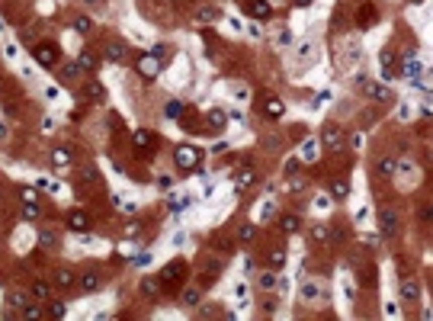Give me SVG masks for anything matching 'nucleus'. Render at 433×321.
Here are the masks:
<instances>
[{"label": "nucleus", "mask_w": 433, "mask_h": 321, "mask_svg": "<svg viewBox=\"0 0 433 321\" xmlns=\"http://www.w3.org/2000/svg\"><path fill=\"white\" fill-rule=\"evenodd\" d=\"M318 142H321V148H331V151H343V148H346V135H343V129L337 125V122L321 125V135H318Z\"/></svg>", "instance_id": "1"}, {"label": "nucleus", "mask_w": 433, "mask_h": 321, "mask_svg": "<svg viewBox=\"0 0 433 321\" xmlns=\"http://www.w3.org/2000/svg\"><path fill=\"white\" fill-rule=\"evenodd\" d=\"M379 231H382V238H398V231H401V219H398V209H392V206L379 209Z\"/></svg>", "instance_id": "2"}, {"label": "nucleus", "mask_w": 433, "mask_h": 321, "mask_svg": "<svg viewBox=\"0 0 433 321\" xmlns=\"http://www.w3.org/2000/svg\"><path fill=\"white\" fill-rule=\"evenodd\" d=\"M173 161H177L180 170H196L199 161H202V151L193 148V145H180V148L173 151Z\"/></svg>", "instance_id": "3"}, {"label": "nucleus", "mask_w": 433, "mask_h": 321, "mask_svg": "<svg viewBox=\"0 0 433 321\" xmlns=\"http://www.w3.org/2000/svg\"><path fill=\"white\" fill-rule=\"evenodd\" d=\"M398 299H401L404 305H414V302L420 299V283L414 280V276H404V280L398 283Z\"/></svg>", "instance_id": "4"}, {"label": "nucleus", "mask_w": 433, "mask_h": 321, "mask_svg": "<svg viewBox=\"0 0 433 321\" xmlns=\"http://www.w3.org/2000/svg\"><path fill=\"white\" fill-rule=\"evenodd\" d=\"M183 273H186V264H183V260H170V264L164 267L158 276H161V283L170 289V286H177L180 280H183Z\"/></svg>", "instance_id": "5"}, {"label": "nucleus", "mask_w": 433, "mask_h": 321, "mask_svg": "<svg viewBox=\"0 0 433 321\" xmlns=\"http://www.w3.org/2000/svg\"><path fill=\"white\" fill-rule=\"evenodd\" d=\"M135 71H138V77H145V81H154V77L161 74V58H154V55H145V58H138Z\"/></svg>", "instance_id": "6"}, {"label": "nucleus", "mask_w": 433, "mask_h": 321, "mask_svg": "<svg viewBox=\"0 0 433 321\" xmlns=\"http://www.w3.org/2000/svg\"><path fill=\"white\" fill-rule=\"evenodd\" d=\"M32 58H36L42 68H55L58 65V48L55 45H36L32 48Z\"/></svg>", "instance_id": "7"}, {"label": "nucleus", "mask_w": 433, "mask_h": 321, "mask_svg": "<svg viewBox=\"0 0 433 321\" xmlns=\"http://www.w3.org/2000/svg\"><path fill=\"white\" fill-rule=\"evenodd\" d=\"M359 87H363V93H366L369 100H376V103H388V100H392V93H388V87L376 84V81H363Z\"/></svg>", "instance_id": "8"}, {"label": "nucleus", "mask_w": 433, "mask_h": 321, "mask_svg": "<svg viewBox=\"0 0 433 321\" xmlns=\"http://www.w3.org/2000/svg\"><path fill=\"white\" fill-rule=\"evenodd\" d=\"M141 10L148 13L154 23H167V4H164V0H141Z\"/></svg>", "instance_id": "9"}, {"label": "nucleus", "mask_w": 433, "mask_h": 321, "mask_svg": "<svg viewBox=\"0 0 433 321\" xmlns=\"http://www.w3.org/2000/svg\"><path fill=\"white\" fill-rule=\"evenodd\" d=\"M161 289H164L161 276H141V283H138V292H141V296H148V299H158Z\"/></svg>", "instance_id": "10"}, {"label": "nucleus", "mask_w": 433, "mask_h": 321, "mask_svg": "<svg viewBox=\"0 0 433 321\" xmlns=\"http://www.w3.org/2000/svg\"><path fill=\"white\" fill-rule=\"evenodd\" d=\"M199 302H202V289H199V286H186V289L180 292V305L183 308H199Z\"/></svg>", "instance_id": "11"}, {"label": "nucleus", "mask_w": 433, "mask_h": 321, "mask_svg": "<svg viewBox=\"0 0 433 321\" xmlns=\"http://www.w3.org/2000/svg\"><path fill=\"white\" fill-rule=\"evenodd\" d=\"M247 10H250L254 20H270V16H273L270 0H247Z\"/></svg>", "instance_id": "12"}, {"label": "nucleus", "mask_w": 433, "mask_h": 321, "mask_svg": "<svg viewBox=\"0 0 433 321\" xmlns=\"http://www.w3.org/2000/svg\"><path fill=\"white\" fill-rule=\"evenodd\" d=\"M67 228H71V231H81V235H84V231L90 228V215H87V212H81V209L67 212Z\"/></svg>", "instance_id": "13"}, {"label": "nucleus", "mask_w": 433, "mask_h": 321, "mask_svg": "<svg viewBox=\"0 0 433 321\" xmlns=\"http://www.w3.org/2000/svg\"><path fill=\"white\" fill-rule=\"evenodd\" d=\"M196 20H199V23H219V20H222V7L202 4V7L196 10Z\"/></svg>", "instance_id": "14"}, {"label": "nucleus", "mask_w": 433, "mask_h": 321, "mask_svg": "<svg viewBox=\"0 0 433 321\" xmlns=\"http://www.w3.org/2000/svg\"><path fill=\"white\" fill-rule=\"evenodd\" d=\"M276 286H279V276H276V270H263V273H257V289H260V292H273Z\"/></svg>", "instance_id": "15"}, {"label": "nucleus", "mask_w": 433, "mask_h": 321, "mask_svg": "<svg viewBox=\"0 0 433 321\" xmlns=\"http://www.w3.org/2000/svg\"><path fill=\"white\" fill-rule=\"evenodd\" d=\"M279 231H282V235H296V231H302V219H299V215H292V212L279 215Z\"/></svg>", "instance_id": "16"}, {"label": "nucleus", "mask_w": 433, "mask_h": 321, "mask_svg": "<svg viewBox=\"0 0 433 321\" xmlns=\"http://www.w3.org/2000/svg\"><path fill=\"white\" fill-rule=\"evenodd\" d=\"M58 81H64V84H74L77 81V74H81V65H77V61H64L61 68H58Z\"/></svg>", "instance_id": "17"}, {"label": "nucleus", "mask_w": 433, "mask_h": 321, "mask_svg": "<svg viewBox=\"0 0 433 321\" xmlns=\"http://www.w3.org/2000/svg\"><path fill=\"white\" fill-rule=\"evenodd\" d=\"M29 296H32V299H39V302H48V299H51V283H48V280H42V276H39V280L32 283Z\"/></svg>", "instance_id": "18"}, {"label": "nucleus", "mask_w": 433, "mask_h": 321, "mask_svg": "<svg viewBox=\"0 0 433 321\" xmlns=\"http://www.w3.org/2000/svg\"><path fill=\"white\" fill-rule=\"evenodd\" d=\"M263 112H266L270 119H282L285 106H282V100H279V97H273V93H270V97L263 100Z\"/></svg>", "instance_id": "19"}, {"label": "nucleus", "mask_w": 433, "mask_h": 321, "mask_svg": "<svg viewBox=\"0 0 433 321\" xmlns=\"http://www.w3.org/2000/svg\"><path fill=\"white\" fill-rule=\"evenodd\" d=\"M103 55H106L109 61H125V58H128V48L122 45V42H109V45L103 48Z\"/></svg>", "instance_id": "20"}, {"label": "nucleus", "mask_w": 433, "mask_h": 321, "mask_svg": "<svg viewBox=\"0 0 433 321\" xmlns=\"http://www.w3.org/2000/svg\"><path fill=\"white\" fill-rule=\"evenodd\" d=\"M376 173H379L382 180L395 177V173H398V161H395V158H379V164H376Z\"/></svg>", "instance_id": "21"}, {"label": "nucleus", "mask_w": 433, "mask_h": 321, "mask_svg": "<svg viewBox=\"0 0 433 321\" xmlns=\"http://www.w3.org/2000/svg\"><path fill=\"white\" fill-rule=\"evenodd\" d=\"M308 238L315 241V244H327V241H331V225H311Z\"/></svg>", "instance_id": "22"}, {"label": "nucleus", "mask_w": 433, "mask_h": 321, "mask_svg": "<svg viewBox=\"0 0 433 321\" xmlns=\"http://www.w3.org/2000/svg\"><path fill=\"white\" fill-rule=\"evenodd\" d=\"M39 244L45 247V250H55V247H58V235L48 228V225H39Z\"/></svg>", "instance_id": "23"}, {"label": "nucleus", "mask_w": 433, "mask_h": 321, "mask_svg": "<svg viewBox=\"0 0 433 321\" xmlns=\"http://www.w3.org/2000/svg\"><path fill=\"white\" fill-rule=\"evenodd\" d=\"M376 7H372V4H363L359 7V29H369V26H376Z\"/></svg>", "instance_id": "24"}, {"label": "nucleus", "mask_w": 433, "mask_h": 321, "mask_svg": "<svg viewBox=\"0 0 433 321\" xmlns=\"http://www.w3.org/2000/svg\"><path fill=\"white\" fill-rule=\"evenodd\" d=\"M331 196H334V203H340V199H346V196H350V180L337 177L334 183H331Z\"/></svg>", "instance_id": "25"}, {"label": "nucleus", "mask_w": 433, "mask_h": 321, "mask_svg": "<svg viewBox=\"0 0 433 321\" xmlns=\"http://www.w3.org/2000/svg\"><path fill=\"white\" fill-rule=\"evenodd\" d=\"M7 302H10V308H13V311H23L26 305H29V292L10 289V296H7Z\"/></svg>", "instance_id": "26"}, {"label": "nucleus", "mask_w": 433, "mask_h": 321, "mask_svg": "<svg viewBox=\"0 0 433 321\" xmlns=\"http://www.w3.org/2000/svg\"><path fill=\"white\" fill-rule=\"evenodd\" d=\"M71 161H74V151L71 148H55V151H51V164H55V167H67Z\"/></svg>", "instance_id": "27"}, {"label": "nucleus", "mask_w": 433, "mask_h": 321, "mask_svg": "<svg viewBox=\"0 0 433 321\" xmlns=\"http://www.w3.org/2000/svg\"><path fill=\"white\" fill-rule=\"evenodd\" d=\"M77 283H81V289H84V292H97L100 286H103L100 273H84V276H81V280H77Z\"/></svg>", "instance_id": "28"}, {"label": "nucleus", "mask_w": 433, "mask_h": 321, "mask_svg": "<svg viewBox=\"0 0 433 321\" xmlns=\"http://www.w3.org/2000/svg\"><path fill=\"white\" fill-rule=\"evenodd\" d=\"M318 154H321V142H318V138H308V142L302 145V158H305V161H318Z\"/></svg>", "instance_id": "29"}, {"label": "nucleus", "mask_w": 433, "mask_h": 321, "mask_svg": "<svg viewBox=\"0 0 433 321\" xmlns=\"http://www.w3.org/2000/svg\"><path fill=\"white\" fill-rule=\"evenodd\" d=\"M205 119H209V129H212V132H225V125H228V122H225L228 116H225L222 109H212V112H209Z\"/></svg>", "instance_id": "30"}, {"label": "nucleus", "mask_w": 433, "mask_h": 321, "mask_svg": "<svg viewBox=\"0 0 433 321\" xmlns=\"http://www.w3.org/2000/svg\"><path fill=\"white\" fill-rule=\"evenodd\" d=\"M23 219L26 222H39L42 219V206L39 203H23Z\"/></svg>", "instance_id": "31"}, {"label": "nucleus", "mask_w": 433, "mask_h": 321, "mask_svg": "<svg viewBox=\"0 0 433 321\" xmlns=\"http://www.w3.org/2000/svg\"><path fill=\"white\" fill-rule=\"evenodd\" d=\"M282 264H285V250H282V247H273L270 254H266V267H273V270H279Z\"/></svg>", "instance_id": "32"}, {"label": "nucleus", "mask_w": 433, "mask_h": 321, "mask_svg": "<svg viewBox=\"0 0 433 321\" xmlns=\"http://www.w3.org/2000/svg\"><path fill=\"white\" fill-rule=\"evenodd\" d=\"M132 142L138 145V148H151V145H154V135L148 132V129H138V132L132 135Z\"/></svg>", "instance_id": "33"}, {"label": "nucleus", "mask_w": 433, "mask_h": 321, "mask_svg": "<svg viewBox=\"0 0 433 321\" xmlns=\"http://www.w3.org/2000/svg\"><path fill=\"white\" fill-rule=\"evenodd\" d=\"M302 299H305V302H318V299H321V286H318V283H305V286H302Z\"/></svg>", "instance_id": "34"}, {"label": "nucleus", "mask_w": 433, "mask_h": 321, "mask_svg": "<svg viewBox=\"0 0 433 321\" xmlns=\"http://www.w3.org/2000/svg\"><path fill=\"white\" fill-rule=\"evenodd\" d=\"M55 283L61 286V289H71V286L77 283V276H74L71 270H58V273H55Z\"/></svg>", "instance_id": "35"}, {"label": "nucleus", "mask_w": 433, "mask_h": 321, "mask_svg": "<svg viewBox=\"0 0 433 321\" xmlns=\"http://www.w3.org/2000/svg\"><path fill=\"white\" fill-rule=\"evenodd\" d=\"M77 65H81V71H97V55H90V51H81Z\"/></svg>", "instance_id": "36"}, {"label": "nucleus", "mask_w": 433, "mask_h": 321, "mask_svg": "<svg viewBox=\"0 0 433 321\" xmlns=\"http://www.w3.org/2000/svg\"><path fill=\"white\" fill-rule=\"evenodd\" d=\"M199 315H202V318H215V315H222V305H219V302H209V305L199 302Z\"/></svg>", "instance_id": "37"}, {"label": "nucleus", "mask_w": 433, "mask_h": 321, "mask_svg": "<svg viewBox=\"0 0 433 321\" xmlns=\"http://www.w3.org/2000/svg\"><path fill=\"white\" fill-rule=\"evenodd\" d=\"M254 235H257V228H254L250 222H241V225H238V238H241V241H254Z\"/></svg>", "instance_id": "38"}, {"label": "nucleus", "mask_w": 433, "mask_h": 321, "mask_svg": "<svg viewBox=\"0 0 433 321\" xmlns=\"http://www.w3.org/2000/svg\"><path fill=\"white\" fill-rule=\"evenodd\" d=\"M254 180H257V177H254V170H241L238 177H235V183H238V189H247L250 183H254Z\"/></svg>", "instance_id": "39"}, {"label": "nucleus", "mask_w": 433, "mask_h": 321, "mask_svg": "<svg viewBox=\"0 0 433 321\" xmlns=\"http://www.w3.org/2000/svg\"><path fill=\"white\" fill-rule=\"evenodd\" d=\"M87 97H90V100H103V87L97 81H90V84H87Z\"/></svg>", "instance_id": "40"}, {"label": "nucleus", "mask_w": 433, "mask_h": 321, "mask_svg": "<svg viewBox=\"0 0 433 321\" xmlns=\"http://www.w3.org/2000/svg\"><path fill=\"white\" fill-rule=\"evenodd\" d=\"M20 315H23V318H29V321H32V318H42V308H39V305H26V308L20 311Z\"/></svg>", "instance_id": "41"}, {"label": "nucleus", "mask_w": 433, "mask_h": 321, "mask_svg": "<svg viewBox=\"0 0 433 321\" xmlns=\"http://www.w3.org/2000/svg\"><path fill=\"white\" fill-rule=\"evenodd\" d=\"M64 315H67L64 302H51V318H64Z\"/></svg>", "instance_id": "42"}, {"label": "nucleus", "mask_w": 433, "mask_h": 321, "mask_svg": "<svg viewBox=\"0 0 433 321\" xmlns=\"http://www.w3.org/2000/svg\"><path fill=\"white\" fill-rule=\"evenodd\" d=\"M81 180H84V183H97L100 177H97V170H93V167H84L81 170Z\"/></svg>", "instance_id": "43"}, {"label": "nucleus", "mask_w": 433, "mask_h": 321, "mask_svg": "<svg viewBox=\"0 0 433 321\" xmlns=\"http://www.w3.org/2000/svg\"><path fill=\"white\" fill-rule=\"evenodd\" d=\"M74 29H77V32H90V20H87V16H77V20H74Z\"/></svg>", "instance_id": "44"}, {"label": "nucleus", "mask_w": 433, "mask_h": 321, "mask_svg": "<svg viewBox=\"0 0 433 321\" xmlns=\"http://www.w3.org/2000/svg\"><path fill=\"white\" fill-rule=\"evenodd\" d=\"M180 112H183V106H180V100H170V103H167V116H173V119H177Z\"/></svg>", "instance_id": "45"}, {"label": "nucleus", "mask_w": 433, "mask_h": 321, "mask_svg": "<svg viewBox=\"0 0 433 321\" xmlns=\"http://www.w3.org/2000/svg\"><path fill=\"white\" fill-rule=\"evenodd\" d=\"M151 55L164 61V58H170V48H167V45H154V51H151Z\"/></svg>", "instance_id": "46"}, {"label": "nucleus", "mask_w": 433, "mask_h": 321, "mask_svg": "<svg viewBox=\"0 0 433 321\" xmlns=\"http://www.w3.org/2000/svg\"><path fill=\"white\" fill-rule=\"evenodd\" d=\"M23 203H39V193L36 189H23Z\"/></svg>", "instance_id": "47"}, {"label": "nucleus", "mask_w": 433, "mask_h": 321, "mask_svg": "<svg viewBox=\"0 0 433 321\" xmlns=\"http://www.w3.org/2000/svg\"><path fill=\"white\" fill-rule=\"evenodd\" d=\"M285 170H289V173H296V170H299V158H292L289 164H285Z\"/></svg>", "instance_id": "48"}, {"label": "nucleus", "mask_w": 433, "mask_h": 321, "mask_svg": "<svg viewBox=\"0 0 433 321\" xmlns=\"http://www.w3.org/2000/svg\"><path fill=\"white\" fill-rule=\"evenodd\" d=\"M423 219H427V222H433V203L427 206V209H423Z\"/></svg>", "instance_id": "49"}, {"label": "nucleus", "mask_w": 433, "mask_h": 321, "mask_svg": "<svg viewBox=\"0 0 433 321\" xmlns=\"http://www.w3.org/2000/svg\"><path fill=\"white\" fill-rule=\"evenodd\" d=\"M7 135H10V129H7V122H0V142H4Z\"/></svg>", "instance_id": "50"}, {"label": "nucleus", "mask_w": 433, "mask_h": 321, "mask_svg": "<svg viewBox=\"0 0 433 321\" xmlns=\"http://www.w3.org/2000/svg\"><path fill=\"white\" fill-rule=\"evenodd\" d=\"M84 4H90V7H97V4H103V0H84Z\"/></svg>", "instance_id": "51"}, {"label": "nucleus", "mask_w": 433, "mask_h": 321, "mask_svg": "<svg viewBox=\"0 0 433 321\" xmlns=\"http://www.w3.org/2000/svg\"><path fill=\"white\" fill-rule=\"evenodd\" d=\"M296 4H299V7H308V4H311V0H296Z\"/></svg>", "instance_id": "52"}, {"label": "nucleus", "mask_w": 433, "mask_h": 321, "mask_svg": "<svg viewBox=\"0 0 433 321\" xmlns=\"http://www.w3.org/2000/svg\"><path fill=\"white\" fill-rule=\"evenodd\" d=\"M0 199H4V193H0Z\"/></svg>", "instance_id": "53"}]
</instances>
